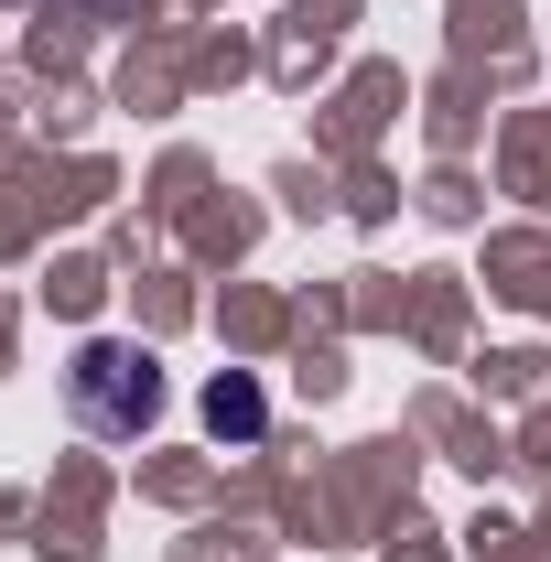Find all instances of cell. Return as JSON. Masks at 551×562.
<instances>
[{
    "instance_id": "obj_1",
    "label": "cell",
    "mask_w": 551,
    "mask_h": 562,
    "mask_svg": "<svg viewBox=\"0 0 551 562\" xmlns=\"http://www.w3.org/2000/svg\"><path fill=\"white\" fill-rule=\"evenodd\" d=\"M66 401H76L87 432H109V443H120V432H140V422L162 412V368H151L131 336H87L76 368H66Z\"/></svg>"
},
{
    "instance_id": "obj_2",
    "label": "cell",
    "mask_w": 551,
    "mask_h": 562,
    "mask_svg": "<svg viewBox=\"0 0 551 562\" xmlns=\"http://www.w3.org/2000/svg\"><path fill=\"white\" fill-rule=\"evenodd\" d=\"M206 422L227 432V443H249V432L271 422V401H260V379H249V368H227V379L206 390Z\"/></svg>"
}]
</instances>
